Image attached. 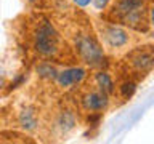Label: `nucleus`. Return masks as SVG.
Instances as JSON below:
<instances>
[{"label":"nucleus","instance_id":"3","mask_svg":"<svg viewBox=\"0 0 154 144\" xmlns=\"http://www.w3.org/2000/svg\"><path fill=\"white\" fill-rule=\"evenodd\" d=\"M72 46L75 50V55L85 66L101 69L106 64V51L101 45L100 38L95 32L88 31V27L77 26L75 31L71 35Z\"/></svg>","mask_w":154,"mask_h":144},{"label":"nucleus","instance_id":"18","mask_svg":"<svg viewBox=\"0 0 154 144\" xmlns=\"http://www.w3.org/2000/svg\"><path fill=\"white\" fill-rule=\"evenodd\" d=\"M27 2H29V3H34V2H37V0H27Z\"/></svg>","mask_w":154,"mask_h":144},{"label":"nucleus","instance_id":"14","mask_svg":"<svg viewBox=\"0 0 154 144\" xmlns=\"http://www.w3.org/2000/svg\"><path fill=\"white\" fill-rule=\"evenodd\" d=\"M24 82H26V74H19L16 79H14L11 83H10V90H14V88H18L19 85L21 83H24Z\"/></svg>","mask_w":154,"mask_h":144},{"label":"nucleus","instance_id":"8","mask_svg":"<svg viewBox=\"0 0 154 144\" xmlns=\"http://www.w3.org/2000/svg\"><path fill=\"white\" fill-rule=\"evenodd\" d=\"M18 123L24 131H29V133L35 131L38 128V125H40V120H38V114H37L35 107H32V106L23 107L18 114Z\"/></svg>","mask_w":154,"mask_h":144},{"label":"nucleus","instance_id":"1","mask_svg":"<svg viewBox=\"0 0 154 144\" xmlns=\"http://www.w3.org/2000/svg\"><path fill=\"white\" fill-rule=\"evenodd\" d=\"M109 21L125 26L132 31L146 34L151 27L148 0H112Z\"/></svg>","mask_w":154,"mask_h":144},{"label":"nucleus","instance_id":"5","mask_svg":"<svg viewBox=\"0 0 154 144\" xmlns=\"http://www.w3.org/2000/svg\"><path fill=\"white\" fill-rule=\"evenodd\" d=\"M124 62L137 79L148 75L154 69V45H140L125 51Z\"/></svg>","mask_w":154,"mask_h":144},{"label":"nucleus","instance_id":"15","mask_svg":"<svg viewBox=\"0 0 154 144\" xmlns=\"http://www.w3.org/2000/svg\"><path fill=\"white\" fill-rule=\"evenodd\" d=\"M91 2H93V0H72V3L79 8H87Z\"/></svg>","mask_w":154,"mask_h":144},{"label":"nucleus","instance_id":"6","mask_svg":"<svg viewBox=\"0 0 154 144\" xmlns=\"http://www.w3.org/2000/svg\"><path fill=\"white\" fill-rule=\"evenodd\" d=\"M109 98H111L109 94H106L104 91L93 86V88H88L82 93L80 107H82V110H85L88 114H101L108 109L109 101H111Z\"/></svg>","mask_w":154,"mask_h":144},{"label":"nucleus","instance_id":"2","mask_svg":"<svg viewBox=\"0 0 154 144\" xmlns=\"http://www.w3.org/2000/svg\"><path fill=\"white\" fill-rule=\"evenodd\" d=\"M32 48L38 56L51 61L61 58L66 48V42L55 24H51L45 18H40L32 29Z\"/></svg>","mask_w":154,"mask_h":144},{"label":"nucleus","instance_id":"10","mask_svg":"<svg viewBox=\"0 0 154 144\" xmlns=\"http://www.w3.org/2000/svg\"><path fill=\"white\" fill-rule=\"evenodd\" d=\"M77 125V118H75V114L72 110H61L56 117V128L60 130L61 133H67L71 131Z\"/></svg>","mask_w":154,"mask_h":144},{"label":"nucleus","instance_id":"16","mask_svg":"<svg viewBox=\"0 0 154 144\" xmlns=\"http://www.w3.org/2000/svg\"><path fill=\"white\" fill-rule=\"evenodd\" d=\"M149 24H151V27L154 29V3L149 7Z\"/></svg>","mask_w":154,"mask_h":144},{"label":"nucleus","instance_id":"7","mask_svg":"<svg viewBox=\"0 0 154 144\" xmlns=\"http://www.w3.org/2000/svg\"><path fill=\"white\" fill-rule=\"evenodd\" d=\"M87 79V69L85 67H80V66H71V67H66L63 70H58V75H56V85L60 88H72L75 85H80L82 82Z\"/></svg>","mask_w":154,"mask_h":144},{"label":"nucleus","instance_id":"9","mask_svg":"<svg viewBox=\"0 0 154 144\" xmlns=\"http://www.w3.org/2000/svg\"><path fill=\"white\" fill-rule=\"evenodd\" d=\"M93 83H95L96 88H100L101 91H104V93L109 94V96L116 91V83H114L112 75H111L109 72H106V70L95 72V75H93Z\"/></svg>","mask_w":154,"mask_h":144},{"label":"nucleus","instance_id":"4","mask_svg":"<svg viewBox=\"0 0 154 144\" xmlns=\"http://www.w3.org/2000/svg\"><path fill=\"white\" fill-rule=\"evenodd\" d=\"M96 34L100 35V42L104 51L125 53L133 43V35L128 29L112 21H100L96 24Z\"/></svg>","mask_w":154,"mask_h":144},{"label":"nucleus","instance_id":"12","mask_svg":"<svg viewBox=\"0 0 154 144\" xmlns=\"http://www.w3.org/2000/svg\"><path fill=\"white\" fill-rule=\"evenodd\" d=\"M135 91H137V82H135L133 79L124 80L119 86V93L124 99H130L135 94Z\"/></svg>","mask_w":154,"mask_h":144},{"label":"nucleus","instance_id":"17","mask_svg":"<svg viewBox=\"0 0 154 144\" xmlns=\"http://www.w3.org/2000/svg\"><path fill=\"white\" fill-rule=\"evenodd\" d=\"M7 85V80H5V77L3 75H0V91L3 90V86Z\"/></svg>","mask_w":154,"mask_h":144},{"label":"nucleus","instance_id":"13","mask_svg":"<svg viewBox=\"0 0 154 144\" xmlns=\"http://www.w3.org/2000/svg\"><path fill=\"white\" fill-rule=\"evenodd\" d=\"M111 2H112V0H93L91 3H93V7L98 10V11H103V10L108 8V5H109Z\"/></svg>","mask_w":154,"mask_h":144},{"label":"nucleus","instance_id":"11","mask_svg":"<svg viewBox=\"0 0 154 144\" xmlns=\"http://www.w3.org/2000/svg\"><path fill=\"white\" fill-rule=\"evenodd\" d=\"M37 75L40 77V79H43V80H47V82H55V79H56V75H58V69L55 66L51 64L50 61H43V62H40V64L37 66Z\"/></svg>","mask_w":154,"mask_h":144}]
</instances>
